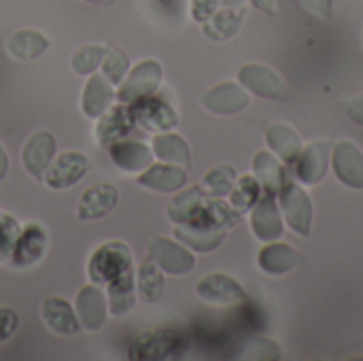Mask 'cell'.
I'll use <instances>...</instances> for the list:
<instances>
[{
  "mask_svg": "<svg viewBox=\"0 0 363 361\" xmlns=\"http://www.w3.org/2000/svg\"><path fill=\"white\" fill-rule=\"evenodd\" d=\"M132 268V251L123 240H108L94 249L87 262L89 283L106 285Z\"/></svg>",
  "mask_w": 363,
  "mask_h": 361,
  "instance_id": "obj_1",
  "label": "cell"
},
{
  "mask_svg": "<svg viewBox=\"0 0 363 361\" xmlns=\"http://www.w3.org/2000/svg\"><path fill=\"white\" fill-rule=\"evenodd\" d=\"M128 111L134 126L147 132H170L179 126L177 109L157 94L136 98L134 102L128 104Z\"/></svg>",
  "mask_w": 363,
  "mask_h": 361,
  "instance_id": "obj_2",
  "label": "cell"
},
{
  "mask_svg": "<svg viewBox=\"0 0 363 361\" xmlns=\"http://www.w3.org/2000/svg\"><path fill=\"white\" fill-rule=\"evenodd\" d=\"M185 349V336L174 330H155L138 336L130 349L128 360L132 361H162L174 357Z\"/></svg>",
  "mask_w": 363,
  "mask_h": 361,
  "instance_id": "obj_3",
  "label": "cell"
},
{
  "mask_svg": "<svg viewBox=\"0 0 363 361\" xmlns=\"http://www.w3.org/2000/svg\"><path fill=\"white\" fill-rule=\"evenodd\" d=\"M147 255L164 270V274L170 277H185L196 268L194 253L177 238L172 240L166 236H153L147 243Z\"/></svg>",
  "mask_w": 363,
  "mask_h": 361,
  "instance_id": "obj_4",
  "label": "cell"
},
{
  "mask_svg": "<svg viewBox=\"0 0 363 361\" xmlns=\"http://www.w3.org/2000/svg\"><path fill=\"white\" fill-rule=\"evenodd\" d=\"M162 77H164V68L157 60L138 62L134 68H130L125 79L117 85V91H115L117 102L130 104L140 96L155 94L162 85Z\"/></svg>",
  "mask_w": 363,
  "mask_h": 361,
  "instance_id": "obj_5",
  "label": "cell"
},
{
  "mask_svg": "<svg viewBox=\"0 0 363 361\" xmlns=\"http://www.w3.org/2000/svg\"><path fill=\"white\" fill-rule=\"evenodd\" d=\"M87 170H89V160L85 153L74 151V149L62 151L49 164V168L43 177V183L53 191L70 189L87 174Z\"/></svg>",
  "mask_w": 363,
  "mask_h": 361,
  "instance_id": "obj_6",
  "label": "cell"
},
{
  "mask_svg": "<svg viewBox=\"0 0 363 361\" xmlns=\"http://www.w3.org/2000/svg\"><path fill=\"white\" fill-rule=\"evenodd\" d=\"M196 294L200 300L213 306H236V304H247L249 300L240 283L223 272H215L200 279L196 285Z\"/></svg>",
  "mask_w": 363,
  "mask_h": 361,
  "instance_id": "obj_7",
  "label": "cell"
},
{
  "mask_svg": "<svg viewBox=\"0 0 363 361\" xmlns=\"http://www.w3.org/2000/svg\"><path fill=\"white\" fill-rule=\"evenodd\" d=\"M74 313L85 332L102 330L108 319V302L102 287L96 283L83 285L74 296Z\"/></svg>",
  "mask_w": 363,
  "mask_h": 361,
  "instance_id": "obj_8",
  "label": "cell"
},
{
  "mask_svg": "<svg viewBox=\"0 0 363 361\" xmlns=\"http://www.w3.org/2000/svg\"><path fill=\"white\" fill-rule=\"evenodd\" d=\"M279 200H281V211L289 228L302 236H308L311 223H313V204H311L308 194L300 185L287 181L279 191Z\"/></svg>",
  "mask_w": 363,
  "mask_h": 361,
  "instance_id": "obj_9",
  "label": "cell"
},
{
  "mask_svg": "<svg viewBox=\"0 0 363 361\" xmlns=\"http://www.w3.org/2000/svg\"><path fill=\"white\" fill-rule=\"evenodd\" d=\"M55 155H57L55 136L49 130H38L26 140V145L21 149V164L32 179L43 181L45 172Z\"/></svg>",
  "mask_w": 363,
  "mask_h": 361,
  "instance_id": "obj_10",
  "label": "cell"
},
{
  "mask_svg": "<svg viewBox=\"0 0 363 361\" xmlns=\"http://www.w3.org/2000/svg\"><path fill=\"white\" fill-rule=\"evenodd\" d=\"M238 81L242 87H247L251 94L259 98H270V100H285L287 98V85L277 74L272 68L262 66V64H247L238 72Z\"/></svg>",
  "mask_w": 363,
  "mask_h": 361,
  "instance_id": "obj_11",
  "label": "cell"
},
{
  "mask_svg": "<svg viewBox=\"0 0 363 361\" xmlns=\"http://www.w3.org/2000/svg\"><path fill=\"white\" fill-rule=\"evenodd\" d=\"M119 204V189L113 183H98L85 189L77 204L79 221H98L108 217Z\"/></svg>",
  "mask_w": 363,
  "mask_h": 361,
  "instance_id": "obj_12",
  "label": "cell"
},
{
  "mask_svg": "<svg viewBox=\"0 0 363 361\" xmlns=\"http://www.w3.org/2000/svg\"><path fill=\"white\" fill-rule=\"evenodd\" d=\"M106 149H108V157L115 164V168L125 174L143 172L145 168H149L153 164V157H155L151 145H147L143 140L121 138V140L108 145Z\"/></svg>",
  "mask_w": 363,
  "mask_h": 361,
  "instance_id": "obj_13",
  "label": "cell"
},
{
  "mask_svg": "<svg viewBox=\"0 0 363 361\" xmlns=\"http://www.w3.org/2000/svg\"><path fill=\"white\" fill-rule=\"evenodd\" d=\"M47 243H49L47 230L40 223L30 221L28 226L21 228V234L11 251V257H9L11 264L17 268H30L38 264L47 251Z\"/></svg>",
  "mask_w": 363,
  "mask_h": 361,
  "instance_id": "obj_14",
  "label": "cell"
},
{
  "mask_svg": "<svg viewBox=\"0 0 363 361\" xmlns=\"http://www.w3.org/2000/svg\"><path fill=\"white\" fill-rule=\"evenodd\" d=\"M136 183L155 194H177L187 185V170L177 164L160 162L138 172Z\"/></svg>",
  "mask_w": 363,
  "mask_h": 361,
  "instance_id": "obj_15",
  "label": "cell"
},
{
  "mask_svg": "<svg viewBox=\"0 0 363 361\" xmlns=\"http://www.w3.org/2000/svg\"><path fill=\"white\" fill-rule=\"evenodd\" d=\"M40 317L47 330L53 332L55 336H74L83 330L74 313V306L60 296H49L43 300Z\"/></svg>",
  "mask_w": 363,
  "mask_h": 361,
  "instance_id": "obj_16",
  "label": "cell"
},
{
  "mask_svg": "<svg viewBox=\"0 0 363 361\" xmlns=\"http://www.w3.org/2000/svg\"><path fill=\"white\" fill-rule=\"evenodd\" d=\"M274 196L277 194L264 191L251 209V228L255 236L264 243H272L283 234V219Z\"/></svg>",
  "mask_w": 363,
  "mask_h": 361,
  "instance_id": "obj_17",
  "label": "cell"
},
{
  "mask_svg": "<svg viewBox=\"0 0 363 361\" xmlns=\"http://www.w3.org/2000/svg\"><path fill=\"white\" fill-rule=\"evenodd\" d=\"M330 155H332V145L328 140H319L308 147H302V153L296 160V177L306 185L321 183L330 168Z\"/></svg>",
  "mask_w": 363,
  "mask_h": 361,
  "instance_id": "obj_18",
  "label": "cell"
},
{
  "mask_svg": "<svg viewBox=\"0 0 363 361\" xmlns=\"http://www.w3.org/2000/svg\"><path fill=\"white\" fill-rule=\"evenodd\" d=\"M134 121L130 117L128 104H113L102 117L96 119V128H94V138L100 147H108L121 138H125L132 130H134Z\"/></svg>",
  "mask_w": 363,
  "mask_h": 361,
  "instance_id": "obj_19",
  "label": "cell"
},
{
  "mask_svg": "<svg viewBox=\"0 0 363 361\" xmlns=\"http://www.w3.org/2000/svg\"><path fill=\"white\" fill-rule=\"evenodd\" d=\"M202 106L215 115H236L249 106V94L236 83H219L202 96Z\"/></svg>",
  "mask_w": 363,
  "mask_h": 361,
  "instance_id": "obj_20",
  "label": "cell"
},
{
  "mask_svg": "<svg viewBox=\"0 0 363 361\" xmlns=\"http://www.w3.org/2000/svg\"><path fill=\"white\" fill-rule=\"evenodd\" d=\"M115 85L106 81V77L102 72H94L89 74L83 94H81V111L85 117L89 119H98L102 117L115 102Z\"/></svg>",
  "mask_w": 363,
  "mask_h": 361,
  "instance_id": "obj_21",
  "label": "cell"
},
{
  "mask_svg": "<svg viewBox=\"0 0 363 361\" xmlns=\"http://www.w3.org/2000/svg\"><path fill=\"white\" fill-rule=\"evenodd\" d=\"M334 172L345 185L363 189V153L355 143L342 140L334 147Z\"/></svg>",
  "mask_w": 363,
  "mask_h": 361,
  "instance_id": "obj_22",
  "label": "cell"
},
{
  "mask_svg": "<svg viewBox=\"0 0 363 361\" xmlns=\"http://www.w3.org/2000/svg\"><path fill=\"white\" fill-rule=\"evenodd\" d=\"M49 45L51 43L43 32L34 28H21L6 38L4 49L17 62H34L49 49Z\"/></svg>",
  "mask_w": 363,
  "mask_h": 361,
  "instance_id": "obj_23",
  "label": "cell"
},
{
  "mask_svg": "<svg viewBox=\"0 0 363 361\" xmlns=\"http://www.w3.org/2000/svg\"><path fill=\"white\" fill-rule=\"evenodd\" d=\"M106 302H108V315L113 317H125L136 306V274L134 268L123 272L121 277L106 283Z\"/></svg>",
  "mask_w": 363,
  "mask_h": 361,
  "instance_id": "obj_24",
  "label": "cell"
},
{
  "mask_svg": "<svg viewBox=\"0 0 363 361\" xmlns=\"http://www.w3.org/2000/svg\"><path fill=\"white\" fill-rule=\"evenodd\" d=\"M174 238L183 243L187 249L196 253H213L221 247L225 240V230L219 228H206V226H191L181 223L174 228Z\"/></svg>",
  "mask_w": 363,
  "mask_h": 361,
  "instance_id": "obj_25",
  "label": "cell"
},
{
  "mask_svg": "<svg viewBox=\"0 0 363 361\" xmlns=\"http://www.w3.org/2000/svg\"><path fill=\"white\" fill-rule=\"evenodd\" d=\"M208 198L206 189L196 185V187H189L185 191L179 189V194L172 198V202L168 204L166 209V215L168 219L174 223V226H181V223H194L202 211V204L204 200Z\"/></svg>",
  "mask_w": 363,
  "mask_h": 361,
  "instance_id": "obj_26",
  "label": "cell"
},
{
  "mask_svg": "<svg viewBox=\"0 0 363 361\" xmlns=\"http://www.w3.org/2000/svg\"><path fill=\"white\" fill-rule=\"evenodd\" d=\"M266 140H268V147L274 153H279L281 160L289 166L296 164L298 155L302 153V138L287 123H281V121L270 123L266 130Z\"/></svg>",
  "mask_w": 363,
  "mask_h": 361,
  "instance_id": "obj_27",
  "label": "cell"
},
{
  "mask_svg": "<svg viewBox=\"0 0 363 361\" xmlns=\"http://www.w3.org/2000/svg\"><path fill=\"white\" fill-rule=\"evenodd\" d=\"M151 149H153V155L160 162H166V164L189 166V162H191V153H189L187 140L181 134L172 132V130L170 132H157L153 136Z\"/></svg>",
  "mask_w": 363,
  "mask_h": 361,
  "instance_id": "obj_28",
  "label": "cell"
},
{
  "mask_svg": "<svg viewBox=\"0 0 363 361\" xmlns=\"http://www.w3.org/2000/svg\"><path fill=\"white\" fill-rule=\"evenodd\" d=\"M245 21V9H232V6H223V11H217L208 21L202 23V32L204 36L213 38V40H228L232 36L238 34V30L242 28Z\"/></svg>",
  "mask_w": 363,
  "mask_h": 361,
  "instance_id": "obj_29",
  "label": "cell"
},
{
  "mask_svg": "<svg viewBox=\"0 0 363 361\" xmlns=\"http://www.w3.org/2000/svg\"><path fill=\"white\" fill-rule=\"evenodd\" d=\"M253 172H255V179L259 181V185L264 187V191H270V194H279L281 187L287 183L285 168L268 151L255 153V157H253Z\"/></svg>",
  "mask_w": 363,
  "mask_h": 361,
  "instance_id": "obj_30",
  "label": "cell"
},
{
  "mask_svg": "<svg viewBox=\"0 0 363 361\" xmlns=\"http://www.w3.org/2000/svg\"><path fill=\"white\" fill-rule=\"evenodd\" d=\"M136 291H138V298L147 304L157 302L164 294V270L151 257H145L138 264Z\"/></svg>",
  "mask_w": 363,
  "mask_h": 361,
  "instance_id": "obj_31",
  "label": "cell"
},
{
  "mask_svg": "<svg viewBox=\"0 0 363 361\" xmlns=\"http://www.w3.org/2000/svg\"><path fill=\"white\" fill-rule=\"evenodd\" d=\"M300 253L289 245H268L259 251V268L268 274H285L300 264Z\"/></svg>",
  "mask_w": 363,
  "mask_h": 361,
  "instance_id": "obj_32",
  "label": "cell"
},
{
  "mask_svg": "<svg viewBox=\"0 0 363 361\" xmlns=\"http://www.w3.org/2000/svg\"><path fill=\"white\" fill-rule=\"evenodd\" d=\"M262 196V185L255 177H240L236 179L232 191H230V204L242 215L247 211H251L255 206V202Z\"/></svg>",
  "mask_w": 363,
  "mask_h": 361,
  "instance_id": "obj_33",
  "label": "cell"
},
{
  "mask_svg": "<svg viewBox=\"0 0 363 361\" xmlns=\"http://www.w3.org/2000/svg\"><path fill=\"white\" fill-rule=\"evenodd\" d=\"M104 53H106L104 45H81L70 57V68L79 77H89L100 68Z\"/></svg>",
  "mask_w": 363,
  "mask_h": 361,
  "instance_id": "obj_34",
  "label": "cell"
},
{
  "mask_svg": "<svg viewBox=\"0 0 363 361\" xmlns=\"http://www.w3.org/2000/svg\"><path fill=\"white\" fill-rule=\"evenodd\" d=\"M234 183H236V170L232 166H225V164L215 166L202 179V187L213 198H225V196H230Z\"/></svg>",
  "mask_w": 363,
  "mask_h": 361,
  "instance_id": "obj_35",
  "label": "cell"
},
{
  "mask_svg": "<svg viewBox=\"0 0 363 361\" xmlns=\"http://www.w3.org/2000/svg\"><path fill=\"white\" fill-rule=\"evenodd\" d=\"M100 68H102V74L106 77L108 83L119 85L125 79V74L130 72V57L119 47H106V53L102 57Z\"/></svg>",
  "mask_w": 363,
  "mask_h": 361,
  "instance_id": "obj_36",
  "label": "cell"
},
{
  "mask_svg": "<svg viewBox=\"0 0 363 361\" xmlns=\"http://www.w3.org/2000/svg\"><path fill=\"white\" fill-rule=\"evenodd\" d=\"M236 351H240L234 355L238 360H279L281 357L279 345L268 338H259V336L245 340Z\"/></svg>",
  "mask_w": 363,
  "mask_h": 361,
  "instance_id": "obj_37",
  "label": "cell"
},
{
  "mask_svg": "<svg viewBox=\"0 0 363 361\" xmlns=\"http://www.w3.org/2000/svg\"><path fill=\"white\" fill-rule=\"evenodd\" d=\"M21 228L23 226L13 215L0 213V253L4 255V260L11 257V251H13V247L21 234Z\"/></svg>",
  "mask_w": 363,
  "mask_h": 361,
  "instance_id": "obj_38",
  "label": "cell"
},
{
  "mask_svg": "<svg viewBox=\"0 0 363 361\" xmlns=\"http://www.w3.org/2000/svg\"><path fill=\"white\" fill-rule=\"evenodd\" d=\"M221 0H191V19L198 23L208 21L219 11Z\"/></svg>",
  "mask_w": 363,
  "mask_h": 361,
  "instance_id": "obj_39",
  "label": "cell"
},
{
  "mask_svg": "<svg viewBox=\"0 0 363 361\" xmlns=\"http://www.w3.org/2000/svg\"><path fill=\"white\" fill-rule=\"evenodd\" d=\"M19 328V315L9 309V306H0V343L9 340Z\"/></svg>",
  "mask_w": 363,
  "mask_h": 361,
  "instance_id": "obj_40",
  "label": "cell"
},
{
  "mask_svg": "<svg viewBox=\"0 0 363 361\" xmlns=\"http://www.w3.org/2000/svg\"><path fill=\"white\" fill-rule=\"evenodd\" d=\"M308 15H315L319 19L332 17V0H296Z\"/></svg>",
  "mask_w": 363,
  "mask_h": 361,
  "instance_id": "obj_41",
  "label": "cell"
},
{
  "mask_svg": "<svg viewBox=\"0 0 363 361\" xmlns=\"http://www.w3.org/2000/svg\"><path fill=\"white\" fill-rule=\"evenodd\" d=\"M347 113H349V117H351L353 121H357L359 126H363V94L362 96H357V98H353V100L347 104Z\"/></svg>",
  "mask_w": 363,
  "mask_h": 361,
  "instance_id": "obj_42",
  "label": "cell"
},
{
  "mask_svg": "<svg viewBox=\"0 0 363 361\" xmlns=\"http://www.w3.org/2000/svg\"><path fill=\"white\" fill-rule=\"evenodd\" d=\"M255 9L259 11H266L270 15H277L279 13V6H281V0H251Z\"/></svg>",
  "mask_w": 363,
  "mask_h": 361,
  "instance_id": "obj_43",
  "label": "cell"
},
{
  "mask_svg": "<svg viewBox=\"0 0 363 361\" xmlns=\"http://www.w3.org/2000/svg\"><path fill=\"white\" fill-rule=\"evenodd\" d=\"M6 174H9V153H6L4 145L0 143V181H4Z\"/></svg>",
  "mask_w": 363,
  "mask_h": 361,
  "instance_id": "obj_44",
  "label": "cell"
},
{
  "mask_svg": "<svg viewBox=\"0 0 363 361\" xmlns=\"http://www.w3.org/2000/svg\"><path fill=\"white\" fill-rule=\"evenodd\" d=\"M221 4H223V6H232V9H238V6H242V4H245V0H221Z\"/></svg>",
  "mask_w": 363,
  "mask_h": 361,
  "instance_id": "obj_45",
  "label": "cell"
},
{
  "mask_svg": "<svg viewBox=\"0 0 363 361\" xmlns=\"http://www.w3.org/2000/svg\"><path fill=\"white\" fill-rule=\"evenodd\" d=\"M85 2H91V4H111L113 0H85Z\"/></svg>",
  "mask_w": 363,
  "mask_h": 361,
  "instance_id": "obj_46",
  "label": "cell"
},
{
  "mask_svg": "<svg viewBox=\"0 0 363 361\" xmlns=\"http://www.w3.org/2000/svg\"><path fill=\"white\" fill-rule=\"evenodd\" d=\"M2 262H4V255H2V253H0V264H2Z\"/></svg>",
  "mask_w": 363,
  "mask_h": 361,
  "instance_id": "obj_47",
  "label": "cell"
}]
</instances>
